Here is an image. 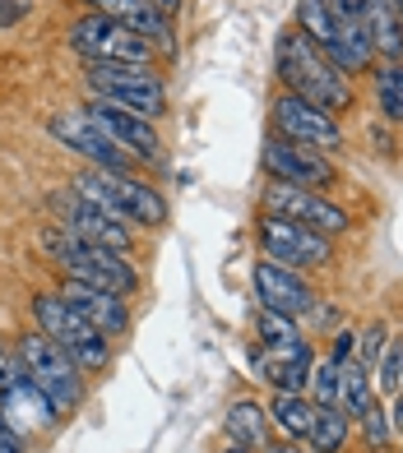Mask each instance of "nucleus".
<instances>
[{"instance_id":"5","label":"nucleus","mask_w":403,"mask_h":453,"mask_svg":"<svg viewBox=\"0 0 403 453\" xmlns=\"http://www.w3.org/2000/svg\"><path fill=\"white\" fill-rule=\"evenodd\" d=\"M70 185H74L84 199H93L107 218H116V222H130V226H167V218H172L163 190H153V185H149L144 176H135V172H97V167H84Z\"/></svg>"},{"instance_id":"28","label":"nucleus","mask_w":403,"mask_h":453,"mask_svg":"<svg viewBox=\"0 0 403 453\" xmlns=\"http://www.w3.org/2000/svg\"><path fill=\"white\" fill-rule=\"evenodd\" d=\"M376 394H399L403 388V338H390L385 342V352H380V361H376Z\"/></svg>"},{"instance_id":"14","label":"nucleus","mask_w":403,"mask_h":453,"mask_svg":"<svg viewBox=\"0 0 403 453\" xmlns=\"http://www.w3.org/2000/svg\"><path fill=\"white\" fill-rule=\"evenodd\" d=\"M84 116H89L112 143H120V149H126L135 162H163V157H167L163 134H158L153 120L135 116V111H126V107H112V102H97V97H89Z\"/></svg>"},{"instance_id":"26","label":"nucleus","mask_w":403,"mask_h":453,"mask_svg":"<svg viewBox=\"0 0 403 453\" xmlns=\"http://www.w3.org/2000/svg\"><path fill=\"white\" fill-rule=\"evenodd\" d=\"M255 338L260 347H292L301 342V319H288V315H274V311H260L255 305Z\"/></svg>"},{"instance_id":"32","label":"nucleus","mask_w":403,"mask_h":453,"mask_svg":"<svg viewBox=\"0 0 403 453\" xmlns=\"http://www.w3.org/2000/svg\"><path fill=\"white\" fill-rule=\"evenodd\" d=\"M353 352H357V334H353V328H338V334H334V347H329L325 357L344 365V361H353Z\"/></svg>"},{"instance_id":"22","label":"nucleus","mask_w":403,"mask_h":453,"mask_svg":"<svg viewBox=\"0 0 403 453\" xmlns=\"http://www.w3.org/2000/svg\"><path fill=\"white\" fill-rule=\"evenodd\" d=\"M120 24L116 19H107V14H97V10H89V14H79L74 24L66 28V47L79 56V60H93L97 51H103V42L116 33Z\"/></svg>"},{"instance_id":"13","label":"nucleus","mask_w":403,"mask_h":453,"mask_svg":"<svg viewBox=\"0 0 403 453\" xmlns=\"http://www.w3.org/2000/svg\"><path fill=\"white\" fill-rule=\"evenodd\" d=\"M251 287H255L260 311H274V315H288V319H306L320 305V292H315V282L306 273L283 269V264H269V259H260L251 269Z\"/></svg>"},{"instance_id":"11","label":"nucleus","mask_w":403,"mask_h":453,"mask_svg":"<svg viewBox=\"0 0 403 453\" xmlns=\"http://www.w3.org/2000/svg\"><path fill=\"white\" fill-rule=\"evenodd\" d=\"M260 167H265L269 180H288V185H301V190H320L325 195L334 185V157L320 153V149H306V143H292L283 134H265L260 143Z\"/></svg>"},{"instance_id":"31","label":"nucleus","mask_w":403,"mask_h":453,"mask_svg":"<svg viewBox=\"0 0 403 453\" xmlns=\"http://www.w3.org/2000/svg\"><path fill=\"white\" fill-rule=\"evenodd\" d=\"M357 426H361V440H367V449H376V453H385V449H390L394 426H390V411L380 407V398L371 403L367 417H357Z\"/></svg>"},{"instance_id":"10","label":"nucleus","mask_w":403,"mask_h":453,"mask_svg":"<svg viewBox=\"0 0 403 453\" xmlns=\"http://www.w3.org/2000/svg\"><path fill=\"white\" fill-rule=\"evenodd\" d=\"M269 130L292 139V143H306V149H320V153L344 149V126H338V116L320 111L315 102L283 93V88L269 97Z\"/></svg>"},{"instance_id":"4","label":"nucleus","mask_w":403,"mask_h":453,"mask_svg":"<svg viewBox=\"0 0 403 453\" xmlns=\"http://www.w3.org/2000/svg\"><path fill=\"white\" fill-rule=\"evenodd\" d=\"M14 352H19V361H24V375L33 380V388L51 403L60 426L74 421V411L84 407V398H89V375L84 370L60 352L47 334H37V328L14 334Z\"/></svg>"},{"instance_id":"8","label":"nucleus","mask_w":403,"mask_h":453,"mask_svg":"<svg viewBox=\"0 0 403 453\" xmlns=\"http://www.w3.org/2000/svg\"><path fill=\"white\" fill-rule=\"evenodd\" d=\"M47 209H51L56 226H66L70 236L93 241V245H107V250H116V255H135V232H130V222L107 218L93 199L79 195L74 185H56V190L47 195Z\"/></svg>"},{"instance_id":"6","label":"nucleus","mask_w":403,"mask_h":453,"mask_svg":"<svg viewBox=\"0 0 403 453\" xmlns=\"http://www.w3.org/2000/svg\"><path fill=\"white\" fill-rule=\"evenodd\" d=\"M84 84L97 102H112V107H126L144 120H163L172 111L167 84L153 65H112V60H84Z\"/></svg>"},{"instance_id":"15","label":"nucleus","mask_w":403,"mask_h":453,"mask_svg":"<svg viewBox=\"0 0 403 453\" xmlns=\"http://www.w3.org/2000/svg\"><path fill=\"white\" fill-rule=\"evenodd\" d=\"M315 342L301 338L292 347H251V370L260 384H269V394H306L311 365H315Z\"/></svg>"},{"instance_id":"34","label":"nucleus","mask_w":403,"mask_h":453,"mask_svg":"<svg viewBox=\"0 0 403 453\" xmlns=\"http://www.w3.org/2000/svg\"><path fill=\"white\" fill-rule=\"evenodd\" d=\"M306 319H315V328H344V311H338V305H329V301H320Z\"/></svg>"},{"instance_id":"33","label":"nucleus","mask_w":403,"mask_h":453,"mask_svg":"<svg viewBox=\"0 0 403 453\" xmlns=\"http://www.w3.org/2000/svg\"><path fill=\"white\" fill-rule=\"evenodd\" d=\"M0 453H28V435L14 430L5 417H0Z\"/></svg>"},{"instance_id":"16","label":"nucleus","mask_w":403,"mask_h":453,"mask_svg":"<svg viewBox=\"0 0 403 453\" xmlns=\"http://www.w3.org/2000/svg\"><path fill=\"white\" fill-rule=\"evenodd\" d=\"M60 296H66L79 315H84L103 338H126L130 328H135V311H130V296H116L107 292V287H89V282H74V278H60L56 287Z\"/></svg>"},{"instance_id":"23","label":"nucleus","mask_w":403,"mask_h":453,"mask_svg":"<svg viewBox=\"0 0 403 453\" xmlns=\"http://www.w3.org/2000/svg\"><path fill=\"white\" fill-rule=\"evenodd\" d=\"M376 403V380H371V370L367 365H357V361H344V380H338V407L348 411V417H367Z\"/></svg>"},{"instance_id":"3","label":"nucleus","mask_w":403,"mask_h":453,"mask_svg":"<svg viewBox=\"0 0 403 453\" xmlns=\"http://www.w3.org/2000/svg\"><path fill=\"white\" fill-rule=\"evenodd\" d=\"M37 245H43V255L60 269V278H74V282H89V287H107V292L116 296H135L139 292V273L130 255H116L107 250V245H93V241H79L70 236L66 226H43V236H37Z\"/></svg>"},{"instance_id":"1","label":"nucleus","mask_w":403,"mask_h":453,"mask_svg":"<svg viewBox=\"0 0 403 453\" xmlns=\"http://www.w3.org/2000/svg\"><path fill=\"white\" fill-rule=\"evenodd\" d=\"M274 74H278V88L283 93L306 97V102H315V107L329 111V116H348L357 107L353 79L344 70H334L325 60V51H320L306 33H297V28H288L283 37H278Z\"/></svg>"},{"instance_id":"19","label":"nucleus","mask_w":403,"mask_h":453,"mask_svg":"<svg viewBox=\"0 0 403 453\" xmlns=\"http://www.w3.org/2000/svg\"><path fill=\"white\" fill-rule=\"evenodd\" d=\"M265 411H269V426L278 430V440L306 444L311 426H315V403L306 394H269L265 398Z\"/></svg>"},{"instance_id":"24","label":"nucleus","mask_w":403,"mask_h":453,"mask_svg":"<svg viewBox=\"0 0 403 453\" xmlns=\"http://www.w3.org/2000/svg\"><path fill=\"white\" fill-rule=\"evenodd\" d=\"M376 107L390 126H403V60H376Z\"/></svg>"},{"instance_id":"27","label":"nucleus","mask_w":403,"mask_h":453,"mask_svg":"<svg viewBox=\"0 0 403 453\" xmlns=\"http://www.w3.org/2000/svg\"><path fill=\"white\" fill-rule=\"evenodd\" d=\"M338 380H344V365L329 361V357H315L311 365V384H306V398L315 407H338Z\"/></svg>"},{"instance_id":"39","label":"nucleus","mask_w":403,"mask_h":453,"mask_svg":"<svg viewBox=\"0 0 403 453\" xmlns=\"http://www.w3.org/2000/svg\"><path fill=\"white\" fill-rule=\"evenodd\" d=\"M394 10H399V19H403V0H394Z\"/></svg>"},{"instance_id":"17","label":"nucleus","mask_w":403,"mask_h":453,"mask_svg":"<svg viewBox=\"0 0 403 453\" xmlns=\"http://www.w3.org/2000/svg\"><path fill=\"white\" fill-rule=\"evenodd\" d=\"M320 51H325L329 65H334V70H344L348 79L376 70V47H371L367 28H361V24H348V19H338V28H334V37H329V47H320Z\"/></svg>"},{"instance_id":"21","label":"nucleus","mask_w":403,"mask_h":453,"mask_svg":"<svg viewBox=\"0 0 403 453\" xmlns=\"http://www.w3.org/2000/svg\"><path fill=\"white\" fill-rule=\"evenodd\" d=\"M353 440V417L344 407H315V426L306 435L311 453H344Z\"/></svg>"},{"instance_id":"2","label":"nucleus","mask_w":403,"mask_h":453,"mask_svg":"<svg viewBox=\"0 0 403 453\" xmlns=\"http://www.w3.org/2000/svg\"><path fill=\"white\" fill-rule=\"evenodd\" d=\"M28 315H33V328L37 334H47L60 352H66L84 375H107L112 361H116V342L103 338L97 328L74 311V305L60 296V292H33L28 296Z\"/></svg>"},{"instance_id":"18","label":"nucleus","mask_w":403,"mask_h":453,"mask_svg":"<svg viewBox=\"0 0 403 453\" xmlns=\"http://www.w3.org/2000/svg\"><path fill=\"white\" fill-rule=\"evenodd\" d=\"M223 430H228V440L241 444V449H265L269 435H274L265 403L251 398V394H241V398L228 403V411H223Z\"/></svg>"},{"instance_id":"7","label":"nucleus","mask_w":403,"mask_h":453,"mask_svg":"<svg viewBox=\"0 0 403 453\" xmlns=\"http://www.w3.org/2000/svg\"><path fill=\"white\" fill-rule=\"evenodd\" d=\"M255 245L269 264H283V269L297 273H311V269H329L334 264V241L311 232L301 222L288 218H274V213H260L255 218Z\"/></svg>"},{"instance_id":"20","label":"nucleus","mask_w":403,"mask_h":453,"mask_svg":"<svg viewBox=\"0 0 403 453\" xmlns=\"http://www.w3.org/2000/svg\"><path fill=\"white\" fill-rule=\"evenodd\" d=\"M361 28H367L376 47V60H403V19L394 10V0H367Z\"/></svg>"},{"instance_id":"36","label":"nucleus","mask_w":403,"mask_h":453,"mask_svg":"<svg viewBox=\"0 0 403 453\" xmlns=\"http://www.w3.org/2000/svg\"><path fill=\"white\" fill-rule=\"evenodd\" d=\"M390 426H394V435H403V388L394 394V407H390Z\"/></svg>"},{"instance_id":"30","label":"nucleus","mask_w":403,"mask_h":453,"mask_svg":"<svg viewBox=\"0 0 403 453\" xmlns=\"http://www.w3.org/2000/svg\"><path fill=\"white\" fill-rule=\"evenodd\" d=\"M385 342H390V324H385V319H371V324L357 334V352H353V361H357V365H367V370H376L380 352H385Z\"/></svg>"},{"instance_id":"37","label":"nucleus","mask_w":403,"mask_h":453,"mask_svg":"<svg viewBox=\"0 0 403 453\" xmlns=\"http://www.w3.org/2000/svg\"><path fill=\"white\" fill-rule=\"evenodd\" d=\"M260 453H306V449H301L297 440H274V444H265Z\"/></svg>"},{"instance_id":"29","label":"nucleus","mask_w":403,"mask_h":453,"mask_svg":"<svg viewBox=\"0 0 403 453\" xmlns=\"http://www.w3.org/2000/svg\"><path fill=\"white\" fill-rule=\"evenodd\" d=\"M24 384H28V375H24V361H19V352H14V338L0 334V403L14 398Z\"/></svg>"},{"instance_id":"12","label":"nucleus","mask_w":403,"mask_h":453,"mask_svg":"<svg viewBox=\"0 0 403 453\" xmlns=\"http://www.w3.org/2000/svg\"><path fill=\"white\" fill-rule=\"evenodd\" d=\"M47 134L60 143V149L79 153L97 172H135V157L120 149V143H112L84 111H51L47 116Z\"/></svg>"},{"instance_id":"38","label":"nucleus","mask_w":403,"mask_h":453,"mask_svg":"<svg viewBox=\"0 0 403 453\" xmlns=\"http://www.w3.org/2000/svg\"><path fill=\"white\" fill-rule=\"evenodd\" d=\"M223 453H260V449H241V444H232V449H223Z\"/></svg>"},{"instance_id":"35","label":"nucleus","mask_w":403,"mask_h":453,"mask_svg":"<svg viewBox=\"0 0 403 453\" xmlns=\"http://www.w3.org/2000/svg\"><path fill=\"white\" fill-rule=\"evenodd\" d=\"M33 10V0H0V28H10V24H19Z\"/></svg>"},{"instance_id":"9","label":"nucleus","mask_w":403,"mask_h":453,"mask_svg":"<svg viewBox=\"0 0 403 453\" xmlns=\"http://www.w3.org/2000/svg\"><path fill=\"white\" fill-rule=\"evenodd\" d=\"M260 213H274V218H288V222H301L311 226L320 236H344L353 218L348 209H338L329 195L320 190H301V185H288V180H265V190H260Z\"/></svg>"},{"instance_id":"25","label":"nucleus","mask_w":403,"mask_h":453,"mask_svg":"<svg viewBox=\"0 0 403 453\" xmlns=\"http://www.w3.org/2000/svg\"><path fill=\"white\" fill-rule=\"evenodd\" d=\"M292 28L306 33L315 47H329V37L338 28V14H334L329 0H297V24Z\"/></svg>"}]
</instances>
